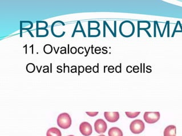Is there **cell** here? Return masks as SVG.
Here are the masks:
<instances>
[{
    "label": "cell",
    "instance_id": "9",
    "mask_svg": "<svg viewBox=\"0 0 182 136\" xmlns=\"http://www.w3.org/2000/svg\"><path fill=\"white\" fill-rule=\"evenodd\" d=\"M46 136H62V134L59 129L53 127L48 130Z\"/></svg>",
    "mask_w": 182,
    "mask_h": 136
},
{
    "label": "cell",
    "instance_id": "4",
    "mask_svg": "<svg viewBox=\"0 0 182 136\" xmlns=\"http://www.w3.org/2000/svg\"><path fill=\"white\" fill-rule=\"evenodd\" d=\"M107 128L106 122L103 119H98L94 123V129L95 132L98 133H103L105 132Z\"/></svg>",
    "mask_w": 182,
    "mask_h": 136
},
{
    "label": "cell",
    "instance_id": "10",
    "mask_svg": "<svg viewBox=\"0 0 182 136\" xmlns=\"http://www.w3.org/2000/svg\"><path fill=\"white\" fill-rule=\"evenodd\" d=\"M126 115L129 117V118H131V119H133V118H135L137 117V116L139 115L140 113V112H126Z\"/></svg>",
    "mask_w": 182,
    "mask_h": 136
},
{
    "label": "cell",
    "instance_id": "17",
    "mask_svg": "<svg viewBox=\"0 0 182 136\" xmlns=\"http://www.w3.org/2000/svg\"><path fill=\"white\" fill-rule=\"evenodd\" d=\"M73 136V135H69V136Z\"/></svg>",
    "mask_w": 182,
    "mask_h": 136
},
{
    "label": "cell",
    "instance_id": "13",
    "mask_svg": "<svg viewBox=\"0 0 182 136\" xmlns=\"http://www.w3.org/2000/svg\"><path fill=\"white\" fill-rule=\"evenodd\" d=\"M86 113L89 116H91V117H94L95 116L97 115L98 114V112H86Z\"/></svg>",
    "mask_w": 182,
    "mask_h": 136
},
{
    "label": "cell",
    "instance_id": "5",
    "mask_svg": "<svg viewBox=\"0 0 182 136\" xmlns=\"http://www.w3.org/2000/svg\"><path fill=\"white\" fill-rule=\"evenodd\" d=\"M80 130L82 135L89 136L91 135L93 132V129L91 124L88 122H83L80 126Z\"/></svg>",
    "mask_w": 182,
    "mask_h": 136
},
{
    "label": "cell",
    "instance_id": "11",
    "mask_svg": "<svg viewBox=\"0 0 182 136\" xmlns=\"http://www.w3.org/2000/svg\"><path fill=\"white\" fill-rule=\"evenodd\" d=\"M26 70L28 71L29 72L32 73L35 70V66L33 63H29L26 66Z\"/></svg>",
    "mask_w": 182,
    "mask_h": 136
},
{
    "label": "cell",
    "instance_id": "8",
    "mask_svg": "<svg viewBox=\"0 0 182 136\" xmlns=\"http://www.w3.org/2000/svg\"><path fill=\"white\" fill-rule=\"evenodd\" d=\"M109 136H123L122 131L117 127H112L109 129L108 132Z\"/></svg>",
    "mask_w": 182,
    "mask_h": 136
},
{
    "label": "cell",
    "instance_id": "16",
    "mask_svg": "<svg viewBox=\"0 0 182 136\" xmlns=\"http://www.w3.org/2000/svg\"><path fill=\"white\" fill-rule=\"evenodd\" d=\"M105 136V135H103V134H102V135H100V136Z\"/></svg>",
    "mask_w": 182,
    "mask_h": 136
},
{
    "label": "cell",
    "instance_id": "7",
    "mask_svg": "<svg viewBox=\"0 0 182 136\" xmlns=\"http://www.w3.org/2000/svg\"><path fill=\"white\" fill-rule=\"evenodd\" d=\"M176 128L175 125H168L165 128L163 133L164 136H176Z\"/></svg>",
    "mask_w": 182,
    "mask_h": 136
},
{
    "label": "cell",
    "instance_id": "15",
    "mask_svg": "<svg viewBox=\"0 0 182 136\" xmlns=\"http://www.w3.org/2000/svg\"><path fill=\"white\" fill-rule=\"evenodd\" d=\"M116 72H120L121 71V69L120 67H116Z\"/></svg>",
    "mask_w": 182,
    "mask_h": 136
},
{
    "label": "cell",
    "instance_id": "14",
    "mask_svg": "<svg viewBox=\"0 0 182 136\" xmlns=\"http://www.w3.org/2000/svg\"><path fill=\"white\" fill-rule=\"evenodd\" d=\"M93 71H94L95 72H97L98 71V67H94V68H93Z\"/></svg>",
    "mask_w": 182,
    "mask_h": 136
},
{
    "label": "cell",
    "instance_id": "6",
    "mask_svg": "<svg viewBox=\"0 0 182 136\" xmlns=\"http://www.w3.org/2000/svg\"><path fill=\"white\" fill-rule=\"evenodd\" d=\"M104 116L106 120L110 122H116L119 119V112H105L104 113Z\"/></svg>",
    "mask_w": 182,
    "mask_h": 136
},
{
    "label": "cell",
    "instance_id": "2",
    "mask_svg": "<svg viewBox=\"0 0 182 136\" xmlns=\"http://www.w3.org/2000/svg\"><path fill=\"white\" fill-rule=\"evenodd\" d=\"M145 129L144 123L141 120H135L131 122L130 129L134 134H139L143 132Z\"/></svg>",
    "mask_w": 182,
    "mask_h": 136
},
{
    "label": "cell",
    "instance_id": "1",
    "mask_svg": "<svg viewBox=\"0 0 182 136\" xmlns=\"http://www.w3.org/2000/svg\"><path fill=\"white\" fill-rule=\"evenodd\" d=\"M57 124L61 128L67 129L71 125V119L67 113H62L57 118Z\"/></svg>",
    "mask_w": 182,
    "mask_h": 136
},
{
    "label": "cell",
    "instance_id": "3",
    "mask_svg": "<svg viewBox=\"0 0 182 136\" xmlns=\"http://www.w3.org/2000/svg\"><path fill=\"white\" fill-rule=\"evenodd\" d=\"M160 117L159 112H146L144 113L143 119L148 124H154L160 119Z\"/></svg>",
    "mask_w": 182,
    "mask_h": 136
},
{
    "label": "cell",
    "instance_id": "12",
    "mask_svg": "<svg viewBox=\"0 0 182 136\" xmlns=\"http://www.w3.org/2000/svg\"><path fill=\"white\" fill-rule=\"evenodd\" d=\"M52 51V47L50 45H46L44 47V52L46 54H50Z\"/></svg>",
    "mask_w": 182,
    "mask_h": 136
}]
</instances>
